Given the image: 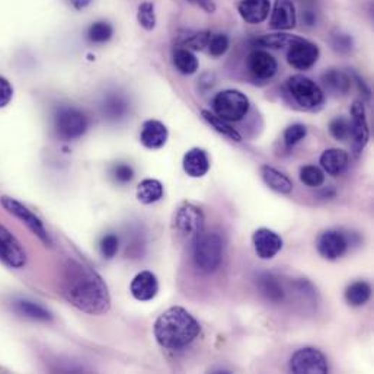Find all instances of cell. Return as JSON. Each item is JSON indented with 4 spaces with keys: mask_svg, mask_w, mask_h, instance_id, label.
Wrapping results in <instances>:
<instances>
[{
    "mask_svg": "<svg viewBox=\"0 0 374 374\" xmlns=\"http://www.w3.org/2000/svg\"><path fill=\"white\" fill-rule=\"evenodd\" d=\"M319 47L304 38H299L290 47H288L287 61L296 70H308L313 67L319 59Z\"/></svg>",
    "mask_w": 374,
    "mask_h": 374,
    "instance_id": "cell-9",
    "label": "cell"
},
{
    "mask_svg": "<svg viewBox=\"0 0 374 374\" xmlns=\"http://www.w3.org/2000/svg\"><path fill=\"white\" fill-rule=\"evenodd\" d=\"M188 2L195 5V6H198V8H201V9H204L207 13H214L216 12V5H214L213 0H188Z\"/></svg>",
    "mask_w": 374,
    "mask_h": 374,
    "instance_id": "cell-43",
    "label": "cell"
},
{
    "mask_svg": "<svg viewBox=\"0 0 374 374\" xmlns=\"http://www.w3.org/2000/svg\"><path fill=\"white\" fill-rule=\"evenodd\" d=\"M223 241L214 232H201L194 237L193 258L202 273H214L223 260Z\"/></svg>",
    "mask_w": 374,
    "mask_h": 374,
    "instance_id": "cell-3",
    "label": "cell"
},
{
    "mask_svg": "<svg viewBox=\"0 0 374 374\" xmlns=\"http://www.w3.org/2000/svg\"><path fill=\"white\" fill-rule=\"evenodd\" d=\"M182 166L186 175L191 178H202L210 171V159L206 150L194 147L185 153Z\"/></svg>",
    "mask_w": 374,
    "mask_h": 374,
    "instance_id": "cell-20",
    "label": "cell"
},
{
    "mask_svg": "<svg viewBox=\"0 0 374 374\" xmlns=\"http://www.w3.org/2000/svg\"><path fill=\"white\" fill-rule=\"evenodd\" d=\"M102 111L110 120H120L128 111L127 100L120 95H110L102 104Z\"/></svg>",
    "mask_w": 374,
    "mask_h": 374,
    "instance_id": "cell-30",
    "label": "cell"
},
{
    "mask_svg": "<svg viewBox=\"0 0 374 374\" xmlns=\"http://www.w3.org/2000/svg\"><path fill=\"white\" fill-rule=\"evenodd\" d=\"M91 2H92V0H70V3L77 10H82L84 8H88L91 5Z\"/></svg>",
    "mask_w": 374,
    "mask_h": 374,
    "instance_id": "cell-45",
    "label": "cell"
},
{
    "mask_svg": "<svg viewBox=\"0 0 374 374\" xmlns=\"http://www.w3.org/2000/svg\"><path fill=\"white\" fill-rule=\"evenodd\" d=\"M89 121L84 112L73 107H63L56 114V130L64 140H76L88 131Z\"/></svg>",
    "mask_w": 374,
    "mask_h": 374,
    "instance_id": "cell-6",
    "label": "cell"
},
{
    "mask_svg": "<svg viewBox=\"0 0 374 374\" xmlns=\"http://www.w3.org/2000/svg\"><path fill=\"white\" fill-rule=\"evenodd\" d=\"M351 139H352V150L357 156L364 150L370 140V130L367 124L366 108L363 102L355 100L351 107Z\"/></svg>",
    "mask_w": 374,
    "mask_h": 374,
    "instance_id": "cell-11",
    "label": "cell"
},
{
    "mask_svg": "<svg viewBox=\"0 0 374 374\" xmlns=\"http://www.w3.org/2000/svg\"><path fill=\"white\" fill-rule=\"evenodd\" d=\"M118 248H120V239H118L117 234L110 233V234H105L104 237H102L99 249H100V253L104 258L112 260L118 252Z\"/></svg>",
    "mask_w": 374,
    "mask_h": 374,
    "instance_id": "cell-39",
    "label": "cell"
},
{
    "mask_svg": "<svg viewBox=\"0 0 374 374\" xmlns=\"http://www.w3.org/2000/svg\"><path fill=\"white\" fill-rule=\"evenodd\" d=\"M290 370L294 374H325L329 367L324 352L313 347H304L293 354Z\"/></svg>",
    "mask_w": 374,
    "mask_h": 374,
    "instance_id": "cell-8",
    "label": "cell"
},
{
    "mask_svg": "<svg viewBox=\"0 0 374 374\" xmlns=\"http://www.w3.org/2000/svg\"><path fill=\"white\" fill-rule=\"evenodd\" d=\"M300 37L297 36H290V33H268L257 40V44L261 47H268V48H283V47H290L294 41H297Z\"/></svg>",
    "mask_w": 374,
    "mask_h": 374,
    "instance_id": "cell-33",
    "label": "cell"
},
{
    "mask_svg": "<svg viewBox=\"0 0 374 374\" xmlns=\"http://www.w3.org/2000/svg\"><path fill=\"white\" fill-rule=\"evenodd\" d=\"M261 175L264 182L269 186L271 190L278 193V194H290L293 191V182L287 175L280 172L278 169L264 165L261 166Z\"/></svg>",
    "mask_w": 374,
    "mask_h": 374,
    "instance_id": "cell-22",
    "label": "cell"
},
{
    "mask_svg": "<svg viewBox=\"0 0 374 374\" xmlns=\"http://www.w3.org/2000/svg\"><path fill=\"white\" fill-rule=\"evenodd\" d=\"M255 252L261 260H273L276 255L283 249V239L278 233L261 227L252 236Z\"/></svg>",
    "mask_w": 374,
    "mask_h": 374,
    "instance_id": "cell-14",
    "label": "cell"
},
{
    "mask_svg": "<svg viewBox=\"0 0 374 374\" xmlns=\"http://www.w3.org/2000/svg\"><path fill=\"white\" fill-rule=\"evenodd\" d=\"M210 37H211L210 31H186V32L179 33L178 44L182 48H186V50L191 48L197 51L209 45Z\"/></svg>",
    "mask_w": 374,
    "mask_h": 374,
    "instance_id": "cell-27",
    "label": "cell"
},
{
    "mask_svg": "<svg viewBox=\"0 0 374 374\" xmlns=\"http://www.w3.org/2000/svg\"><path fill=\"white\" fill-rule=\"evenodd\" d=\"M174 64L177 67V70L182 75H194L200 67L198 59L195 57L193 51L182 47L174 51Z\"/></svg>",
    "mask_w": 374,
    "mask_h": 374,
    "instance_id": "cell-26",
    "label": "cell"
},
{
    "mask_svg": "<svg viewBox=\"0 0 374 374\" xmlns=\"http://www.w3.org/2000/svg\"><path fill=\"white\" fill-rule=\"evenodd\" d=\"M13 96V88L8 79L0 76V108H5Z\"/></svg>",
    "mask_w": 374,
    "mask_h": 374,
    "instance_id": "cell-42",
    "label": "cell"
},
{
    "mask_svg": "<svg viewBox=\"0 0 374 374\" xmlns=\"http://www.w3.org/2000/svg\"><path fill=\"white\" fill-rule=\"evenodd\" d=\"M169 137V131L166 126L158 120H147L142 126L140 142L144 147L150 150L162 149Z\"/></svg>",
    "mask_w": 374,
    "mask_h": 374,
    "instance_id": "cell-18",
    "label": "cell"
},
{
    "mask_svg": "<svg viewBox=\"0 0 374 374\" xmlns=\"http://www.w3.org/2000/svg\"><path fill=\"white\" fill-rule=\"evenodd\" d=\"M297 15L292 0H276L274 8L271 10L269 27L277 31H288L296 27Z\"/></svg>",
    "mask_w": 374,
    "mask_h": 374,
    "instance_id": "cell-16",
    "label": "cell"
},
{
    "mask_svg": "<svg viewBox=\"0 0 374 374\" xmlns=\"http://www.w3.org/2000/svg\"><path fill=\"white\" fill-rule=\"evenodd\" d=\"M230 40L226 33H211L209 41V53L213 57H222L226 51L229 50Z\"/></svg>",
    "mask_w": 374,
    "mask_h": 374,
    "instance_id": "cell-37",
    "label": "cell"
},
{
    "mask_svg": "<svg viewBox=\"0 0 374 374\" xmlns=\"http://www.w3.org/2000/svg\"><path fill=\"white\" fill-rule=\"evenodd\" d=\"M112 178L118 184H127L134 178V171L133 167L127 163H117L112 167Z\"/></svg>",
    "mask_w": 374,
    "mask_h": 374,
    "instance_id": "cell-41",
    "label": "cell"
},
{
    "mask_svg": "<svg viewBox=\"0 0 374 374\" xmlns=\"http://www.w3.org/2000/svg\"><path fill=\"white\" fill-rule=\"evenodd\" d=\"M329 133L335 140L345 142L351 137V120H348L347 117H335L334 120L329 123Z\"/></svg>",
    "mask_w": 374,
    "mask_h": 374,
    "instance_id": "cell-34",
    "label": "cell"
},
{
    "mask_svg": "<svg viewBox=\"0 0 374 374\" xmlns=\"http://www.w3.org/2000/svg\"><path fill=\"white\" fill-rule=\"evenodd\" d=\"M241 18L250 25L262 24L271 12L269 0H242L237 6Z\"/></svg>",
    "mask_w": 374,
    "mask_h": 374,
    "instance_id": "cell-19",
    "label": "cell"
},
{
    "mask_svg": "<svg viewBox=\"0 0 374 374\" xmlns=\"http://www.w3.org/2000/svg\"><path fill=\"white\" fill-rule=\"evenodd\" d=\"M0 261L10 268H24L27 264V253L16 237L0 225Z\"/></svg>",
    "mask_w": 374,
    "mask_h": 374,
    "instance_id": "cell-10",
    "label": "cell"
},
{
    "mask_svg": "<svg viewBox=\"0 0 374 374\" xmlns=\"http://www.w3.org/2000/svg\"><path fill=\"white\" fill-rule=\"evenodd\" d=\"M319 163L324 171L332 177L341 175L348 167V153L343 149H328L320 155Z\"/></svg>",
    "mask_w": 374,
    "mask_h": 374,
    "instance_id": "cell-21",
    "label": "cell"
},
{
    "mask_svg": "<svg viewBox=\"0 0 374 374\" xmlns=\"http://www.w3.org/2000/svg\"><path fill=\"white\" fill-rule=\"evenodd\" d=\"M250 108L249 98L237 89L218 92L213 99V111L227 123L241 121Z\"/></svg>",
    "mask_w": 374,
    "mask_h": 374,
    "instance_id": "cell-4",
    "label": "cell"
},
{
    "mask_svg": "<svg viewBox=\"0 0 374 374\" xmlns=\"http://www.w3.org/2000/svg\"><path fill=\"white\" fill-rule=\"evenodd\" d=\"M300 181L304 185L311 186V188H317V186H320L322 184L325 182V174L320 167L313 166V165H308V166H303L300 169Z\"/></svg>",
    "mask_w": 374,
    "mask_h": 374,
    "instance_id": "cell-35",
    "label": "cell"
},
{
    "mask_svg": "<svg viewBox=\"0 0 374 374\" xmlns=\"http://www.w3.org/2000/svg\"><path fill=\"white\" fill-rule=\"evenodd\" d=\"M322 82L325 87L338 95H345L351 89V77L343 70L338 69H329L324 75H322Z\"/></svg>",
    "mask_w": 374,
    "mask_h": 374,
    "instance_id": "cell-23",
    "label": "cell"
},
{
    "mask_svg": "<svg viewBox=\"0 0 374 374\" xmlns=\"http://www.w3.org/2000/svg\"><path fill=\"white\" fill-rule=\"evenodd\" d=\"M201 117L204 118V121H206L209 126H211L217 133L225 135V137L237 143L242 142V135L237 133L227 121L217 117L214 112H210L209 110H201Z\"/></svg>",
    "mask_w": 374,
    "mask_h": 374,
    "instance_id": "cell-25",
    "label": "cell"
},
{
    "mask_svg": "<svg viewBox=\"0 0 374 374\" xmlns=\"http://www.w3.org/2000/svg\"><path fill=\"white\" fill-rule=\"evenodd\" d=\"M260 292L271 301L280 303L284 300V288L277 277L273 274H262L258 277Z\"/></svg>",
    "mask_w": 374,
    "mask_h": 374,
    "instance_id": "cell-24",
    "label": "cell"
},
{
    "mask_svg": "<svg viewBox=\"0 0 374 374\" xmlns=\"http://www.w3.org/2000/svg\"><path fill=\"white\" fill-rule=\"evenodd\" d=\"M287 92L303 110H315L324 102V92L317 84L303 75H293L285 82Z\"/></svg>",
    "mask_w": 374,
    "mask_h": 374,
    "instance_id": "cell-5",
    "label": "cell"
},
{
    "mask_svg": "<svg viewBox=\"0 0 374 374\" xmlns=\"http://www.w3.org/2000/svg\"><path fill=\"white\" fill-rule=\"evenodd\" d=\"M331 45L338 53H350L352 50V38L345 32H335L331 37Z\"/></svg>",
    "mask_w": 374,
    "mask_h": 374,
    "instance_id": "cell-40",
    "label": "cell"
},
{
    "mask_svg": "<svg viewBox=\"0 0 374 374\" xmlns=\"http://www.w3.org/2000/svg\"><path fill=\"white\" fill-rule=\"evenodd\" d=\"M137 21L147 31L155 29L156 27L155 5H153L151 2H143L137 10Z\"/></svg>",
    "mask_w": 374,
    "mask_h": 374,
    "instance_id": "cell-36",
    "label": "cell"
},
{
    "mask_svg": "<svg viewBox=\"0 0 374 374\" xmlns=\"http://www.w3.org/2000/svg\"><path fill=\"white\" fill-rule=\"evenodd\" d=\"M0 202H2V206L5 207V210L8 213H10L12 216H15L16 218H20L21 222L36 234L41 242H44L45 245H51V237L43 223V220L36 214L32 213L28 207H25L22 202H20L18 200H15L12 197H2L0 198Z\"/></svg>",
    "mask_w": 374,
    "mask_h": 374,
    "instance_id": "cell-7",
    "label": "cell"
},
{
    "mask_svg": "<svg viewBox=\"0 0 374 374\" xmlns=\"http://www.w3.org/2000/svg\"><path fill=\"white\" fill-rule=\"evenodd\" d=\"M248 69L249 72L261 80L271 79L278 69L277 60L264 50H255L248 57Z\"/></svg>",
    "mask_w": 374,
    "mask_h": 374,
    "instance_id": "cell-15",
    "label": "cell"
},
{
    "mask_svg": "<svg viewBox=\"0 0 374 374\" xmlns=\"http://www.w3.org/2000/svg\"><path fill=\"white\" fill-rule=\"evenodd\" d=\"M60 290L67 301L88 315H104L111 308V296L104 280L77 261L66 262Z\"/></svg>",
    "mask_w": 374,
    "mask_h": 374,
    "instance_id": "cell-1",
    "label": "cell"
},
{
    "mask_svg": "<svg viewBox=\"0 0 374 374\" xmlns=\"http://www.w3.org/2000/svg\"><path fill=\"white\" fill-rule=\"evenodd\" d=\"M114 36V27L108 21L94 22L87 32V37L92 44H105Z\"/></svg>",
    "mask_w": 374,
    "mask_h": 374,
    "instance_id": "cell-31",
    "label": "cell"
},
{
    "mask_svg": "<svg viewBox=\"0 0 374 374\" xmlns=\"http://www.w3.org/2000/svg\"><path fill=\"white\" fill-rule=\"evenodd\" d=\"M174 222L175 227L188 237H195L204 230V214L193 204H182L175 214Z\"/></svg>",
    "mask_w": 374,
    "mask_h": 374,
    "instance_id": "cell-13",
    "label": "cell"
},
{
    "mask_svg": "<svg viewBox=\"0 0 374 374\" xmlns=\"http://www.w3.org/2000/svg\"><path fill=\"white\" fill-rule=\"evenodd\" d=\"M317 252L322 258L328 261H336L341 258L348 249V241L343 232L339 230H327L320 233L316 242Z\"/></svg>",
    "mask_w": 374,
    "mask_h": 374,
    "instance_id": "cell-12",
    "label": "cell"
},
{
    "mask_svg": "<svg viewBox=\"0 0 374 374\" xmlns=\"http://www.w3.org/2000/svg\"><path fill=\"white\" fill-rule=\"evenodd\" d=\"M16 311H18L21 315H24L29 319H33V320L48 322V320L53 319L51 313L47 309H44L43 306L28 301V300H21V301L16 303Z\"/></svg>",
    "mask_w": 374,
    "mask_h": 374,
    "instance_id": "cell-32",
    "label": "cell"
},
{
    "mask_svg": "<svg viewBox=\"0 0 374 374\" xmlns=\"http://www.w3.org/2000/svg\"><path fill=\"white\" fill-rule=\"evenodd\" d=\"M153 332L162 348L179 351L195 341L201 332V327L188 311L174 306L156 319Z\"/></svg>",
    "mask_w": 374,
    "mask_h": 374,
    "instance_id": "cell-2",
    "label": "cell"
},
{
    "mask_svg": "<svg viewBox=\"0 0 374 374\" xmlns=\"http://www.w3.org/2000/svg\"><path fill=\"white\" fill-rule=\"evenodd\" d=\"M130 292L135 300L149 301L156 297L159 292V281L150 271H142V273L133 278Z\"/></svg>",
    "mask_w": 374,
    "mask_h": 374,
    "instance_id": "cell-17",
    "label": "cell"
},
{
    "mask_svg": "<svg viewBox=\"0 0 374 374\" xmlns=\"http://www.w3.org/2000/svg\"><path fill=\"white\" fill-rule=\"evenodd\" d=\"M306 134H308V128H306V126H303L300 123L288 126L284 131V143L288 147H293L306 137Z\"/></svg>",
    "mask_w": 374,
    "mask_h": 374,
    "instance_id": "cell-38",
    "label": "cell"
},
{
    "mask_svg": "<svg viewBox=\"0 0 374 374\" xmlns=\"http://www.w3.org/2000/svg\"><path fill=\"white\" fill-rule=\"evenodd\" d=\"M371 296V287L366 281H355L350 284L345 290V299L350 306L359 308L368 301Z\"/></svg>",
    "mask_w": 374,
    "mask_h": 374,
    "instance_id": "cell-29",
    "label": "cell"
},
{
    "mask_svg": "<svg viewBox=\"0 0 374 374\" xmlns=\"http://www.w3.org/2000/svg\"><path fill=\"white\" fill-rule=\"evenodd\" d=\"M301 20L308 27L316 25V15H315L313 10H304L303 15H301Z\"/></svg>",
    "mask_w": 374,
    "mask_h": 374,
    "instance_id": "cell-44",
    "label": "cell"
},
{
    "mask_svg": "<svg viewBox=\"0 0 374 374\" xmlns=\"http://www.w3.org/2000/svg\"><path fill=\"white\" fill-rule=\"evenodd\" d=\"M137 198L143 204H153L163 198V185L158 179H144L137 186Z\"/></svg>",
    "mask_w": 374,
    "mask_h": 374,
    "instance_id": "cell-28",
    "label": "cell"
}]
</instances>
